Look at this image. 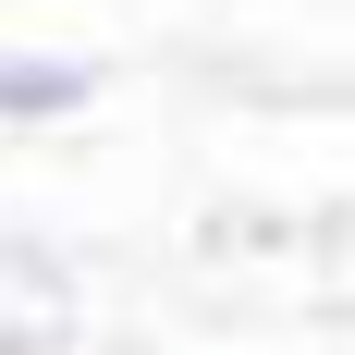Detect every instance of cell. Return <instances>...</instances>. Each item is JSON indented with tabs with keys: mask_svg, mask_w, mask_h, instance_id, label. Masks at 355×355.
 Segmentation results:
<instances>
[{
	"mask_svg": "<svg viewBox=\"0 0 355 355\" xmlns=\"http://www.w3.org/2000/svg\"><path fill=\"white\" fill-rule=\"evenodd\" d=\"M86 98H98L86 62H62V49H0V123H62Z\"/></svg>",
	"mask_w": 355,
	"mask_h": 355,
	"instance_id": "1",
	"label": "cell"
}]
</instances>
